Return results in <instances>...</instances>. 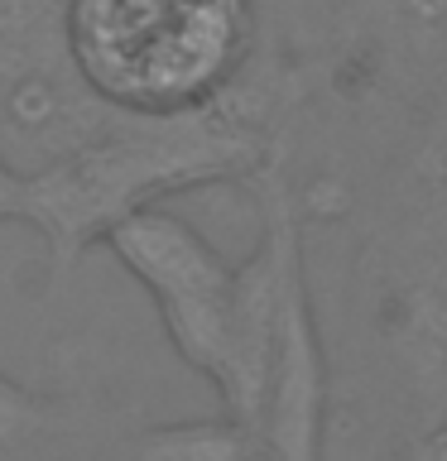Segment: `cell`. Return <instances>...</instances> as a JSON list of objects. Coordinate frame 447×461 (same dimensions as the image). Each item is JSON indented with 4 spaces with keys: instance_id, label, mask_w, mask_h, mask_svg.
Segmentation results:
<instances>
[{
    "instance_id": "6da1fadb",
    "label": "cell",
    "mask_w": 447,
    "mask_h": 461,
    "mask_svg": "<svg viewBox=\"0 0 447 461\" xmlns=\"http://www.w3.org/2000/svg\"><path fill=\"white\" fill-rule=\"evenodd\" d=\"M241 92V86H236ZM236 92L187 115H115L78 149L29 168L24 226L39 230L49 284L58 288L78 259L125 216L216 183H255L274 158L269 135L236 106Z\"/></svg>"
},
{
    "instance_id": "7a4b0ae2",
    "label": "cell",
    "mask_w": 447,
    "mask_h": 461,
    "mask_svg": "<svg viewBox=\"0 0 447 461\" xmlns=\"http://www.w3.org/2000/svg\"><path fill=\"white\" fill-rule=\"evenodd\" d=\"M63 20L82 82L125 115L207 111L255 53V0H63Z\"/></svg>"
},
{
    "instance_id": "3957f363",
    "label": "cell",
    "mask_w": 447,
    "mask_h": 461,
    "mask_svg": "<svg viewBox=\"0 0 447 461\" xmlns=\"http://www.w3.org/2000/svg\"><path fill=\"white\" fill-rule=\"evenodd\" d=\"M106 250L154 298V312L178 360L216 389L231 360L241 265H231L193 221L173 216L169 207L125 216L106 236Z\"/></svg>"
},
{
    "instance_id": "277c9868",
    "label": "cell",
    "mask_w": 447,
    "mask_h": 461,
    "mask_svg": "<svg viewBox=\"0 0 447 461\" xmlns=\"http://www.w3.org/2000/svg\"><path fill=\"white\" fill-rule=\"evenodd\" d=\"M115 115L72 63L63 0H0V149L43 168Z\"/></svg>"
},
{
    "instance_id": "5b68a950",
    "label": "cell",
    "mask_w": 447,
    "mask_h": 461,
    "mask_svg": "<svg viewBox=\"0 0 447 461\" xmlns=\"http://www.w3.org/2000/svg\"><path fill=\"white\" fill-rule=\"evenodd\" d=\"M327 432V351L317 331V308L303 265L284 288L279 322L269 341L265 394L255 413V452L260 461H323Z\"/></svg>"
},
{
    "instance_id": "8992f818",
    "label": "cell",
    "mask_w": 447,
    "mask_h": 461,
    "mask_svg": "<svg viewBox=\"0 0 447 461\" xmlns=\"http://www.w3.org/2000/svg\"><path fill=\"white\" fill-rule=\"evenodd\" d=\"M125 432L78 399L43 394L0 370V461H92Z\"/></svg>"
},
{
    "instance_id": "52a82bcc",
    "label": "cell",
    "mask_w": 447,
    "mask_h": 461,
    "mask_svg": "<svg viewBox=\"0 0 447 461\" xmlns=\"http://www.w3.org/2000/svg\"><path fill=\"white\" fill-rule=\"evenodd\" d=\"M111 461H260L255 438L236 418H197V423L130 428L111 447Z\"/></svg>"
},
{
    "instance_id": "ba28073f",
    "label": "cell",
    "mask_w": 447,
    "mask_h": 461,
    "mask_svg": "<svg viewBox=\"0 0 447 461\" xmlns=\"http://www.w3.org/2000/svg\"><path fill=\"white\" fill-rule=\"evenodd\" d=\"M24 207H29V168H20L0 149V226H24Z\"/></svg>"
},
{
    "instance_id": "9c48e42d",
    "label": "cell",
    "mask_w": 447,
    "mask_h": 461,
    "mask_svg": "<svg viewBox=\"0 0 447 461\" xmlns=\"http://www.w3.org/2000/svg\"><path fill=\"white\" fill-rule=\"evenodd\" d=\"M433 461H447V432H442L438 442H433Z\"/></svg>"
}]
</instances>
